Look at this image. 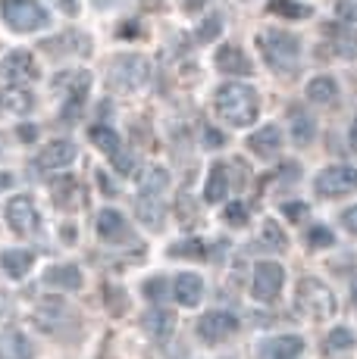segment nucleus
Instances as JSON below:
<instances>
[{
	"instance_id": "1",
	"label": "nucleus",
	"mask_w": 357,
	"mask_h": 359,
	"mask_svg": "<svg viewBox=\"0 0 357 359\" xmlns=\"http://www.w3.org/2000/svg\"><path fill=\"white\" fill-rule=\"evenodd\" d=\"M169 188V172L163 165H148L138 178V200H135V216L148 231H160L167 219L163 194Z\"/></svg>"
},
{
	"instance_id": "2",
	"label": "nucleus",
	"mask_w": 357,
	"mask_h": 359,
	"mask_svg": "<svg viewBox=\"0 0 357 359\" xmlns=\"http://www.w3.org/2000/svg\"><path fill=\"white\" fill-rule=\"evenodd\" d=\"M257 91L251 85H242V81H226V85L216 88V113L219 119H226L232 128H245L254 126L257 119Z\"/></svg>"
},
{
	"instance_id": "3",
	"label": "nucleus",
	"mask_w": 357,
	"mask_h": 359,
	"mask_svg": "<svg viewBox=\"0 0 357 359\" xmlns=\"http://www.w3.org/2000/svg\"><path fill=\"white\" fill-rule=\"evenodd\" d=\"M148 79H150V63L141 53H119L107 66V85L119 94L141 91L148 85Z\"/></svg>"
},
{
	"instance_id": "4",
	"label": "nucleus",
	"mask_w": 357,
	"mask_h": 359,
	"mask_svg": "<svg viewBox=\"0 0 357 359\" xmlns=\"http://www.w3.org/2000/svg\"><path fill=\"white\" fill-rule=\"evenodd\" d=\"M260 50L264 60L270 63L276 72H298V57H301V41L294 34H288L283 29H270L260 34Z\"/></svg>"
},
{
	"instance_id": "5",
	"label": "nucleus",
	"mask_w": 357,
	"mask_h": 359,
	"mask_svg": "<svg viewBox=\"0 0 357 359\" xmlns=\"http://www.w3.org/2000/svg\"><path fill=\"white\" fill-rule=\"evenodd\" d=\"M294 303L298 309L307 316V319H332L335 316V294L323 285L320 278H301L298 291H294Z\"/></svg>"
},
{
	"instance_id": "6",
	"label": "nucleus",
	"mask_w": 357,
	"mask_h": 359,
	"mask_svg": "<svg viewBox=\"0 0 357 359\" xmlns=\"http://www.w3.org/2000/svg\"><path fill=\"white\" fill-rule=\"evenodd\" d=\"M4 22L13 32L29 34V32H41L51 25L47 10L38 0H4Z\"/></svg>"
},
{
	"instance_id": "7",
	"label": "nucleus",
	"mask_w": 357,
	"mask_h": 359,
	"mask_svg": "<svg viewBox=\"0 0 357 359\" xmlns=\"http://www.w3.org/2000/svg\"><path fill=\"white\" fill-rule=\"evenodd\" d=\"M313 191L320 197H342V194H351L357 191V169L348 163H339V165H329L317 175L313 182Z\"/></svg>"
},
{
	"instance_id": "8",
	"label": "nucleus",
	"mask_w": 357,
	"mask_h": 359,
	"mask_svg": "<svg viewBox=\"0 0 357 359\" xmlns=\"http://www.w3.org/2000/svg\"><path fill=\"white\" fill-rule=\"evenodd\" d=\"M283 285H285V269L279 262H257L254 266V285H251V294L257 297L260 303H273L279 294H283Z\"/></svg>"
},
{
	"instance_id": "9",
	"label": "nucleus",
	"mask_w": 357,
	"mask_h": 359,
	"mask_svg": "<svg viewBox=\"0 0 357 359\" xmlns=\"http://www.w3.org/2000/svg\"><path fill=\"white\" fill-rule=\"evenodd\" d=\"M91 141L98 144V150H104L110 160H113V165H116V172H119V175H132V172H135V156L129 154L126 147H122L119 135H116L113 128L94 126L91 128Z\"/></svg>"
},
{
	"instance_id": "10",
	"label": "nucleus",
	"mask_w": 357,
	"mask_h": 359,
	"mask_svg": "<svg viewBox=\"0 0 357 359\" xmlns=\"http://www.w3.org/2000/svg\"><path fill=\"white\" fill-rule=\"evenodd\" d=\"M4 216H6L10 231H16L19 238H29V234L38 231V210H35V203H32V197L16 194L10 203H6Z\"/></svg>"
},
{
	"instance_id": "11",
	"label": "nucleus",
	"mask_w": 357,
	"mask_h": 359,
	"mask_svg": "<svg viewBox=\"0 0 357 359\" xmlns=\"http://www.w3.org/2000/svg\"><path fill=\"white\" fill-rule=\"evenodd\" d=\"M238 331V319L226 309H210L197 319V337L207 344H223L226 337H232Z\"/></svg>"
},
{
	"instance_id": "12",
	"label": "nucleus",
	"mask_w": 357,
	"mask_h": 359,
	"mask_svg": "<svg viewBox=\"0 0 357 359\" xmlns=\"http://www.w3.org/2000/svg\"><path fill=\"white\" fill-rule=\"evenodd\" d=\"M0 72H4V81L6 85H25V81L38 79V69H35V60H32L29 50H13L4 57L0 63Z\"/></svg>"
},
{
	"instance_id": "13",
	"label": "nucleus",
	"mask_w": 357,
	"mask_h": 359,
	"mask_svg": "<svg viewBox=\"0 0 357 359\" xmlns=\"http://www.w3.org/2000/svg\"><path fill=\"white\" fill-rule=\"evenodd\" d=\"M75 160V144L60 137V141H51L44 144V150L35 156V169L38 172H57V169H66Z\"/></svg>"
},
{
	"instance_id": "14",
	"label": "nucleus",
	"mask_w": 357,
	"mask_h": 359,
	"mask_svg": "<svg viewBox=\"0 0 357 359\" xmlns=\"http://www.w3.org/2000/svg\"><path fill=\"white\" fill-rule=\"evenodd\" d=\"M301 353H304V337L298 334L270 337L257 347V359H298Z\"/></svg>"
},
{
	"instance_id": "15",
	"label": "nucleus",
	"mask_w": 357,
	"mask_h": 359,
	"mask_svg": "<svg viewBox=\"0 0 357 359\" xmlns=\"http://www.w3.org/2000/svg\"><path fill=\"white\" fill-rule=\"evenodd\" d=\"M248 150H251L254 156H260V160H270V156H276L279 150H283V131H279V126L257 128L248 137Z\"/></svg>"
},
{
	"instance_id": "16",
	"label": "nucleus",
	"mask_w": 357,
	"mask_h": 359,
	"mask_svg": "<svg viewBox=\"0 0 357 359\" xmlns=\"http://www.w3.org/2000/svg\"><path fill=\"white\" fill-rule=\"evenodd\" d=\"M216 69L226 75H251L254 72V63L251 57L235 44H223L216 50Z\"/></svg>"
},
{
	"instance_id": "17",
	"label": "nucleus",
	"mask_w": 357,
	"mask_h": 359,
	"mask_svg": "<svg viewBox=\"0 0 357 359\" xmlns=\"http://www.w3.org/2000/svg\"><path fill=\"white\" fill-rule=\"evenodd\" d=\"M32 341L19 328L0 331V359H32Z\"/></svg>"
},
{
	"instance_id": "18",
	"label": "nucleus",
	"mask_w": 357,
	"mask_h": 359,
	"mask_svg": "<svg viewBox=\"0 0 357 359\" xmlns=\"http://www.w3.org/2000/svg\"><path fill=\"white\" fill-rule=\"evenodd\" d=\"M173 294H176V300L182 303V306H197V303L204 300V281H201V275H195V272L176 275Z\"/></svg>"
},
{
	"instance_id": "19",
	"label": "nucleus",
	"mask_w": 357,
	"mask_h": 359,
	"mask_svg": "<svg viewBox=\"0 0 357 359\" xmlns=\"http://www.w3.org/2000/svg\"><path fill=\"white\" fill-rule=\"evenodd\" d=\"M141 328L148 331V334L154 337V341H167V337L176 331V316L169 313V309L157 306V309H150V313H144Z\"/></svg>"
},
{
	"instance_id": "20",
	"label": "nucleus",
	"mask_w": 357,
	"mask_h": 359,
	"mask_svg": "<svg viewBox=\"0 0 357 359\" xmlns=\"http://www.w3.org/2000/svg\"><path fill=\"white\" fill-rule=\"evenodd\" d=\"M98 234L110 244L116 241H126L129 238V225H126V216L119 210H100L98 212Z\"/></svg>"
},
{
	"instance_id": "21",
	"label": "nucleus",
	"mask_w": 357,
	"mask_h": 359,
	"mask_svg": "<svg viewBox=\"0 0 357 359\" xmlns=\"http://www.w3.org/2000/svg\"><path fill=\"white\" fill-rule=\"evenodd\" d=\"M0 107H4L6 113L25 116V113H32V107H35V97H32L25 88L4 85V88H0Z\"/></svg>"
},
{
	"instance_id": "22",
	"label": "nucleus",
	"mask_w": 357,
	"mask_h": 359,
	"mask_svg": "<svg viewBox=\"0 0 357 359\" xmlns=\"http://www.w3.org/2000/svg\"><path fill=\"white\" fill-rule=\"evenodd\" d=\"M32 262H35V253L32 250H4L0 253V266H4V272L10 275L13 281L25 278L32 269Z\"/></svg>"
},
{
	"instance_id": "23",
	"label": "nucleus",
	"mask_w": 357,
	"mask_h": 359,
	"mask_svg": "<svg viewBox=\"0 0 357 359\" xmlns=\"http://www.w3.org/2000/svg\"><path fill=\"white\" fill-rule=\"evenodd\" d=\"M44 281L60 291H79L82 287V272L79 266H51L44 272Z\"/></svg>"
},
{
	"instance_id": "24",
	"label": "nucleus",
	"mask_w": 357,
	"mask_h": 359,
	"mask_svg": "<svg viewBox=\"0 0 357 359\" xmlns=\"http://www.w3.org/2000/svg\"><path fill=\"white\" fill-rule=\"evenodd\" d=\"M226 194H229V172H226L223 163H214L207 184H204V200L207 203H219V200H226Z\"/></svg>"
},
{
	"instance_id": "25",
	"label": "nucleus",
	"mask_w": 357,
	"mask_h": 359,
	"mask_svg": "<svg viewBox=\"0 0 357 359\" xmlns=\"http://www.w3.org/2000/svg\"><path fill=\"white\" fill-rule=\"evenodd\" d=\"M313 137H317V122H313L311 113L304 109H292V141L298 147H311Z\"/></svg>"
},
{
	"instance_id": "26",
	"label": "nucleus",
	"mask_w": 357,
	"mask_h": 359,
	"mask_svg": "<svg viewBox=\"0 0 357 359\" xmlns=\"http://www.w3.org/2000/svg\"><path fill=\"white\" fill-rule=\"evenodd\" d=\"M307 100L320 103V107H332V103L339 100V85H335V79H329V75L311 79V85H307Z\"/></svg>"
},
{
	"instance_id": "27",
	"label": "nucleus",
	"mask_w": 357,
	"mask_h": 359,
	"mask_svg": "<svg viewBox=\"0 0 357 359\" xmlns=\"http://www.w3.org/2000/svg\"><path fill=\"white\" fill-rule=\"evenodd\" d=\"M270 13L285 19H307L311 16V6L301 4V0H270Z\"/></svg>"
},
{
	"instance_id": "28",
	"label": "nucleus",
	"mask_w": 357,
	"mask_h": 359,
	"mask_svg": "<svg viewBox=\"0 0 357 359\" xmlns=\"http://www.w3.org/2000/svg\"><path fill=\"white\" fill-rule=\"evenodd\" d=\"M354 347V334L348 328H332L326 337V350L329 353H342V350H351Z\"/></svg>"
},
{
	"instance_id": "29",
	"label": "nucleus",
	"mask_w": 357,
	"mask_h": 359,
	"mask_svg": "<svg viewBox=\"0 0 357 359\" xmlns=\"http://www.w3.org/2000/svg\"><path fill=\"white\" fill-rule=\"evenodd\" d=\"M264 241H266V247H273L276 253H283L285 247H288V238H285V231L279 229L273 219H266L264 222Z\"/></svg>"
},
{
	"instance_id": "30",
	"label": "nucleus",
	"mask_w": 357,
	"mask_h": 359,
	"mask_svg": "<svg viewBox=\"0 0 357 359\" xmlns=\"http://www.w3.org/2000/svg\"><path fill=\"white\" fill-rule=\"evenodd\" d=\"M307 244L313 247V250H326V247L335 244V234L326 229V225H313L311 231H307Z\"/></svg>"
},
{
	"instance_id": "31",
	"label": "nucleus",
	"mask_w": 357,
	"mask_h": 359,
	"mask_svg": "<svg viewBox=\"0 0 357 359\" xmlns=\"http://www.w3.org/2000/svg\"><path fill=\"white\" fill-rule=\"evenodd\" d=\"M223 219L232 225V229H245V225H248V206H245L242 200H235V203L226 206Z\"/></svg>"
},
{
	"instance_id": "32",
	"label": "nucleus",
	"mask_w": 357,
	"mask_h": 359,
	"mask_svg": "<svg viewBox=\"0 0 357 359\" xmlns=\"http://www.w3.org/2000/svg\"><path fill=\"white\" fill-rule=\"evenodd\" d=\"M335 19H339L345 29H357V4L354 0H339V4H335Z\"/></svg>"
},
{
	"instance_id": "33",
	"label": "nucleus",
	"mask_w": 357,
	"mask_h": 359,
	"mask_svg": "<svg viewBox=\"0 0 357 359\" xmlns=\"http://www.w3.org/2000/svg\"><path fill=\"white\" fill-rule=\"evenodd\" d=\"M169 257L201 259V257H204V244H201V241H178L176 247H169Z\"/></svg>"
},
{
	"instance_id": "34",
	"label": "nucleus",
	"mask_w": 357,
	"mask_h": 359,
	"mask_svg": "<svg viewBox=\"0 0 357 359\" xmlns=\"http://www.w3.org/2000/svg\"><path fill=\"white\" fill-rule=\"evenodd\" d=\"M219 32H223V19L214 13V16H207V19H204V25L197 29V41H204V44H207V41L219 38Z\"/></svg>"
},
{
	"instance_id": "35",
	"label": "nucleus",
	"mask_w": 357,
	"mask_h": 359,
	"mask_svg": "<svg viewBox=\"0 0 357 359\" xmlns=\"http://www.w3.org/2000/svg\"><path fill=\"white\" fill-rule=\"evenodd\" d=\"M307 212H311V206H307L304 200H285L283 203V216L292 219V222H304Z\"/></svg>"
},
{
	"instance_id": "36",
	"label": "nucleus",
	"mask_w": 357,
	"mask_h": 359,
	"mask_svg": "<svg viewBox=\"0 0 357 359\" xmlns=\"http://www.w3.org/2000/svg\"><path fill=\"white\" fill-rule=\"evenodd\" d=\"M335 44V53L345 60H357V38H348V34H342V38L332 41Z\"/></svg>"
},
{
	"instance_id": "37",
	"label": "nucleus",
	"mask_w": 357,
	"mask_h": 359,
	"mask_svg": "<svg viewBox=\"0 0 357 359\" xmlns=\"http://www.w3.org/2000/svg\"><path fill=\"white\" fill-rule=\"evenodd\" d=\"M144 297H148V300H163V297H167V278H150V281H144Z\"/></svg>"
},
{
	"instance_id": "38",
	"label": "nucleus",
	"mask_w": 357,
	"mask_h": 359,
	"mask_svg": "<svg viewBox=\"0 0 357 359\" xmlns=\"http://www.w3.org/2000/svg\"><path fill=\"white\" fill-rule=\"evenodd\" d=\"M53 191H60L57 184H53ZM70 191H75V182H72V178H63V194H53V203H57V206H72L75 197L70 194Z\"/></svg>"
},
{
	"instance_id": "39",
	"label": "nucleus",
	"mask_w": 357,
	"mask_h": 359,
	"mask_svg": "<svg viewBox=\"0 0 357 359\" xmlns=\"http://www.w3.org/2000/svg\"><path fill=\"white\" fill-rule=\"evenodd\" d=\"M226 144V135L219 128H204V147H210V150H219Z\"/></svg>"
},
{
	"instance_id": "40",
	"label": "nucleus",
	"mask_w": 357,
	"mask_h": 359,
	"mask_svg": "<svg viewBox=\"0 0 357 359\" xmlns=\"http://www.w3.org/2000/svg\"><path fill=\"white\" fill-rule=\"evenodd\" d=\"M342 225H345V231L348 234H354V238H357V206H348V210L345 212H342Z\"/></svg>"
},
{
	"instance_id": "41",
	"label": "nucleus",
	"mask_w": 357,
	"mask_h": 359,
	"mask_svg": "<svg viewBox=\"0 0 357 359\" xmlns=\"http://www.w3.org/2000/svg\"><path fill=\"white\" fill-rule=\"evenodd\" d=\"M57 6L63 13H75V10H79V0H57Z\"/></svg>"
},
{
	"instance_id": "42",
	"label": "nucleus",
	"mask_w": 357,
	"mask_h": 359,
	"mask_svg": "<svg viewBox=\"0 0 357 359\" xmlns=\"http://www.w3.org/2000/svg\"><path fill=\"white\" fill-rule=\"evenodd\" d=\"M348 144H351V147L357 150V119L351 122V131H348Z\"/></svg>"
},
{
	"instance_id": "43",
	"label": "nucleus",
	"mask_w": 357,
	"mask_h": 359,
	"mask_svg": "<svg viewBox=\"0 0 357 359\" xmlns=\"http://www.w3.org/2000/svg\"><path fill=\"white\" fill-rule=\"evenodd\" d=\"M19 135H22L25 141H35V128H32V126H22V128H19Z\"/></svg>"
},
{
	"instance_id": "44",
	"label": "nucleus",
	"mask_w": 357,
	"mask_h": 359,
	"mask_svg": "<svg viewBox=\"0 0 357 359\" xmlns=\"http://www.w3.org/2000/svg\"><path fill=\"white\" fill-rule=\"evenodd\" d=\"M10 184H13V178H10V175H4V172H0V191H4V188H10Z\"/></svg>"
},
{
	"instance_id": "45",
	"label": "nucleus",
	"mask_w": 357,
	"mask_h": 359,
	"mask_svg": "<svg viewBox=\"0 0 357 359\" xmlns=\"http://www.w3.org/2000/svg\"><path fill=\"white\" fill-rule=\"evenodd\" d=\"M351 300H354V306H357V281H354V291H351Z\"/></svg>"
}]
</instances>
